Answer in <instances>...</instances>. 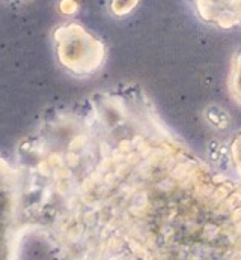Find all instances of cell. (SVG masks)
<instances>
[{"label":"cell","mask_w":241,"mask_h":260,"mask_svg":"<svg viewBox=\"0 0 241 260\" xmlns=\"http://www.w3.org/2000/svg\"><path fill=\"white\" fill-rule=\"evenodd\" d=\"M231 156H232V162L235 166L237 173L241 176V133L234 139L231 145Z\"/></svg>","instance_id":"52a82bcc"},{"label":"cell","mask_w":241,"mask_h":260,"mask_svg":"<svg viewBox=\"0 0 241 260\" xmlns=\"http://www.w3.org/2000/svg\"><path fill=\"white\" fill-rule=\"evenodd\" d=\"M198 17L203 23L232 29L241 24V0H192Z\"/></svg>","instance_id":"277c9868"},{"label":"cell","mask_w":241,"mask_h":260,"mask_svg":"<svg viewBox=\"0 0 241 260\" xmlns=\"http://www.w3.org/2000/svg\"><path fill=\"white\" fill-rule=\"evenodd\" d=\"M228 87L229 93L234 98V101L241 106V50L237 51L231 62V71L228 78Z\"/></svg>","instance_id":"5b68a950"},{"label":"cell","mask_w":241,"mask_h":260,"mask_svg":"<svg viewBox=\"0 0 241 260\" xmlns=\"http://www.w3.org/2000/svg\"><path fill=\"white\" fill-rule=\"evenodd\" d=\"M23 191L68 260H241V184L189 148L137 84L47 116L23 142Z\"/></svg>","instance_id":"6da1fadb"},{"label":"cell","mask_w":241,"mask_h":260,"mask_svg":"<svg viewBox=\"0 0 241 260\" xmlns=\"http://www.w3.org/2000/svg\"><path fill=\"white\" fill-rule=\"evenodd\" d=\"M139 0H112V11L116 15H125L134 9Z\"/></svg>","instance_id":"8992f818"},{"label":"cell","mask_w":241,"mask_h":260,"mask_svg":"<svg viewBox=\"0 0 241 260\" xmlns=\"http://www.w3.org/2000/svg\"><path fill=\"white\" fill-rule=\"evenodd\" d=\"M57 57L61 63L76 75H87L100 70L104 62L106 48L80 24L62 26L56 30Z\"/></svg>","instance_id":"7a4b0ae2"},{"label":"cell","mask_w":241,"mask_h":260,"mask_svg":"<svg viewBox=\"0 0 241 260\" xmlns=\"http://www.w3.org/2000/svg\"><path fill=\"white\" fill-rule=\"evenodd\" d=\"M23 175L0 158V253L17 247L23 232Z\"/></svg>","instance_id":"3957f363"}]
</instances>
